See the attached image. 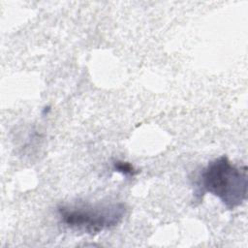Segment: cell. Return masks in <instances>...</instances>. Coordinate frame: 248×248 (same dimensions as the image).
<instances>
[{
    "instance_id": "cell-2",
    "label": "cell",
    "mask_w": 248,
    "mask_h": 248,
    "mask_svg": "<svg viewBox=\"0 0 248 248\" xmlns=\"http://www.w3.org/2000/svg\"><path fill=\"white\" fill-rule=\"evenodd\" d=\"M123 202H85L62 204L57 207L59 218L66 227L90 234L99 233L119 225L126 214Z\"/></svg>"
},
{
    "instance_id": "cell-3",
    "label": "cell",
    "mask_w": 248,
    "mask_h": 248,
    "mask_svg": "<svg viewBox=\"0 0 248 248\" xmlns=\"http://www.w3.org/2000/svg\"><path fill=\"white\" fill-rule=\"evenodd\" d=\"M113 169L115 171H118L125 175H131V176H133L139 172L130 163L124 162V161H119V160L114 161Z\"/></svg>"
},
{
    "instance_id": "cell-1",
    "label": "cell",
    "mask_w": 248,
    "mask_h": 248,
    "mask_svg": "<svg viewBox=\"0 0 248 248\" xmlns=\"http://www.w3.org/2000/svg\"><path fill=\"white\" fill-rule=\"evenodd\" d=\"M198 178L195 196L199 201L209 193L232 210L247 200V168L233 165L225 155L210 161Z\"/></svg>"
}]
</instances>
